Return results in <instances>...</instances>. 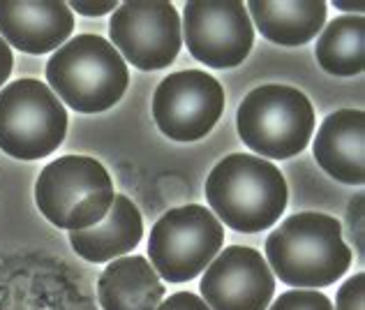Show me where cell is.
<instances>
[{"label": "cell", "mask_w": 365, "mask_h": 310, "mask_svg": "<svg viewBox=\"0 0 365 310\" xmlns=\"http://www.w3.org/2000/svg\"><path fill=\"white\" fill-rule=\"evenodd\" d=\"M351 257L338 218L326 213H296L266 239V261L273 276L294 289H322L338 283L349 271Z\"/></svg>", "instance_id": "obj_1"}, {"label": "cell", "mask_w": 365, "mask_h": 310, "mask_svg": "<svg viewBox=\"0 0 365 310\" xmlns=\"http://www.w3.org/2000/svg\"><path fill=\"white\" fill-rule=\"evenodd\" d=\"M287 199L282 171L259 155H227L206 179V201L213 216L243 234L273 227L284 216Z\"/></svg>", "instance_id": "obj_2"}, {"label": "cell", "mask_w": 365, "mask_h": 310, "mask_svg": "<svg viewBox=\"0 0 365 310\" xmlns=\"http://www.w3.org/2000/svg\"><path fill=\"white\" fill-rule=\"evenodd\" d=\"M46 81L56 98L79 114L111 109L128 91V63L100 35H76L46 63Z\"/></svg>", "instance_id": "obj_3"}, {"label": "cell", "mask_w": 365, "mask_h": 310, "mask_svg": "<svg viewBox=\"0 0 365 310\" xmlns=\"http://www.w3.org/2000/svg\"><path fill=\"white\" fill-rule=\"evenodd\" d=\"M113 181L104 164L88 155H63L40 171L35 204L51 225L81 231L107 216L113 204Z\"/></svg>", "instance_id": "obj_4"}, {"label": "cell", "mask_w": 365, "mask_h": 310, "mask_svg": "<svg viewBox=\"0 0 365 310\" xmlns=\"http://www.w3.org/2000/svg\"><path fill=\"white\" fill-rule=\"evenodd\" d=\"M238 134L259 158L287 160L305 151L314 134V109L292 86H259L238 106Z\"/></svg>", "instance_id": "obj_5"}, {"label": "cell", "mask_w": 365, "mask_h": 310, "mask_svg": "<svg viewBox=\"0 0 365 310\" xmlns=\"http://www.w3.org/2000/svg\"><path fill=\"white\" fill-rule=\"evenodd\" d=\"M67 111L40 79H16L0 89V149L16 160H40L61 146Z\"/></svg>", "instance_id": "obj_6"}, {"label": "cell", "mask_w": 365, "mask_h": 310, "mask_svg": "<svg viewBox=\"0 0 365 310\" xmlns=\"http://www.w3.org/2000/svg\"><path fill=\"white\" fill-rule=\"evenodd\" d=\"M225 244V227L201 204L171 209L150 229V266L167 283H187L204 274Z\"/></svg>", "instance_id": "obj_7"}, {"label": "cell", "mask_w": 365, "mask_h": 310, "mask_svg": "<svg viewBox=\"0 0 365 310\" xmlns=\"http://www.w3.org/2000/svg\"><path fill=\"white\" fill-rule=\"evenodd\" d=\"M225 111V89L204 70H180L162 79L153 95V119L165 137L204 139Z\"/></svg>", "instance_id": "obj_8"}, {"label": "cell", "mask_w": 365, "mask_h": 310, "mask_svg": "<svg viewBox=\"0 0 365 310\" xmlns=\"http://www.w3.org/2000/svg\"><path fill=\"white\" fill-rule=\"evenodd\" d=\"M111 46L137 70H165L182 46L180 14L171 3H120L109 21Z\"/></svg>", "instance_id": "obj_9"}, {"label": "cell", "mask_w": 365, "mask_h": 310, "mask_svg": "<svg viewBox=\"0 0 365 310\" xmlns=\"http://www.w3.org/2000/svg\"><path fill=\"white\" fill-rule=\"evenodd\" d=\"M180 31L192 58L213 70L241 65L255 44V26L247 7L236 0L187 3L182 9Z\"/></svg>", "instance_id": "obj_10"}, {"label": "cell", "mask_w": 365, "mask_h": 310, "mask_svg": "<svg viewBox=\"0 0 365 310\" xmlns=\"http://www.w3.org/2000/svg\"><path fill=\"white\" fill-rule=\"evenodd\" d=\"M199 289L210 310H266L275 294V276L255 248L229 246L206 266Z\"/></svg>", "instance_id": "obj_11"}, {"label": "cell", "mask_w": 365, "mask_h": 310, "mask_svg": "<svg viewBox=\"0 0 365 310\" xmlns=\"http://www.w3.org/2000/svg\"><path fill=\"white\" fill-rule=\"evenodd\" d=\"M74 33V14L67 3H9L0 0V37L26 54L61 49Z\"/></svg>", "instance_id": "obj_12"}, {"label": "cell", "mask_w": 365, "mask_h": 310, "mask_svg": "<svg viewBox=\"0 0 365 310\" xmlns=\"http://www.w3.org/2000/svg\"><path fill=\"white\" fill-rule=\"evenodd\" d=\"M314 160L331 179L363 186L365 183V114L340 109L326 116L312 144Z\"/></svg>", "instance_id": "obj_13"}, {"label": "cell", "mask_w": 365, "mask_h": 310, "mask_svg": "<svg viewBox=\"0 0 365 310\" xmlns=\"http://www.w3.org/2000/svg\"><path fill=\"white\" fill-rule=\"evenodd\" d=\"M143 220L132 199L125 195L113 197L109 213L98 225L81 231H70V244L76 255L93 264L113 261L123 255L132 253L141 244Z\"/></svg>", "instance_id": "obj_14"}, {"label": "cell", "mask_w": 365, "mask_h": 310, "mask_svg": "<svg viewBox=\"0 0 365 310\" xmlns=\"http://www.w3.org/2000/svg\"><path fill=\"white\" fill-rule=\"evenodd\" d=\"M102 310H158L165 301V283L141 255L118 257L98 280Z\"/></svg>", "instance_id": "obj_15"}, {"label": "cell", "mask_w": 365, "mask_h": 310, "mask_svg": "<svg viewBox=\"0 0 365 310\" xmlns=\"http://www.w3.org/2000/svg\"><path fill=\"white\" fill-rule=\"evenodd\" d=\"M250 21L268 42L282 46H301L314 40L326 26V9L322 0H296V3H271V0H252L247 3Z\"/></svg>", "instance_id": "obj_16"}, {"label": "cell", "mask_w": 365, "mask_h": 310, "mask_svg": "<svg viewBox=\"0 0 365 310\" xmlns=\"http://www.w3.org/2000/svg\"><path fill=\"white\" fill-rule=\"evenodd\" d=\"M317 63L335 76H354L365 65V19L347 14L329 21L317 40Z\"/></svg>", "instance_id": "obj_17"}, {"label": "cell", "mask_w": 365, "mask_h": 310, "mask_svg": "<svg viewBox=\"0 0 365 310\" xmlns=\"http://www.w3.org/2000/svg\"><path fill=\"white\" fill-rule=\"evenodd\" d=\"M266 310H333V304L317 289H292L277 296Z\"/></svg>", "instance_id": "obj_18"}, {"label": "cell", "mask_w": 365, "mask_h": 310, "mask_svg": "<svg viewBox=\"0 0 365 310\" xmlns=\"http://www.w3.org/2000/svg\"><path fill=\"white\" fill-rule=\"evenodd\" d=\"M333 310H365V274H354L344 280Z\"/></svg>", "instance_id": "obj_19"}, {"label": "cell", "mask_w": 365, "mask_h": 310, "mask_svg": "<svg viewBox=\"0 0 365 310\" xmlns=\"http://www.w3.org/2000/svg\"><path fill=\"white\" fill-rule=\"evenodd\" d=\"M158 310H210L206 301L192 292H176L160 304Z\"/></svg>", "instance_id": "obj_20"}, {"label": "cell", "mask_w": 365, "mask_h": 310, "mask_svg": "<svg viewBox=\"0 0 365 310\" xmlns=\"http://www.w3.org/2000/svg\"><path fill=\"white\" fill-rule=\"evenodd\" d=\"M118 7V3H70V9L79 12L83 16H102L109 14Z\"/></svg>", "instance_id": "obj_21"}, {"label": "cell", "mask_w": 365, "mask_h": 310, "mask_svg": "<svg viewBox=\"0 0 365 310\" xmlns=\"http://www.w3.org/2000/svg\"><path fill=\"white\" fill-rule=\"evenodd\" d=\"M12 65H14L12 49H9V44L0 37V89L7 84L9 74H12Z\"/></svg>", "instance_id": "obj_22"}, {"label": "cell", "mask_w": 365, "mask_h": 310, "mask_svg": "<svg viewBox=\"0 0 365 310\" xmlns=\"http://www.w3.org/2000/svg\"><path fill=\"white\" fill-rule=\"evenodd\" d=\"M338 9H344V12H363V3H333Z\"/></svg>", "instance_id": "obj_23"}]
</instances>
